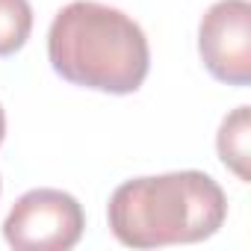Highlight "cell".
Segmentation results:
<instances>
[{"mask_svg":"<svg viewBox=\"0 0 251 251\" xmlns=\"http://www.w3.org/2000/svg\"><path fill=\"white\" fill-rule=\"evenodd\" d=\"M48 59L62 80L106 95L136 92L151 71L145 30L98 0H74L56 12L48 30Z\"/></svg>","mask_w":251,"mask_h":251,"instance_id":"obj_1","label":"cell"},{"mask_svg":"<svg viewBox=\"0 0 251 251\" xmlns=\"http://www.w3.org/2000/svg\"><path fill=\"white\" fill-rule=\"evenodd\" d=\"M227 216L222 186L195 169L124 180L106 207L109 230L121 245L160 248L210 239Z\"/></svg>","mask_w":251,"mask_h":251,"instance_id":"obj_2","label":"cell"},{"mask_svg":"<svg viewBox=\"0 0 251 251\" xmlns=\"http://www.w3.org/2000/svg\"><path fill=\"white\" fill-rule=\"evenodd\" d=\"M83 227L86 216L71 192L30 189L12 204L3 236L18 251H68L80 242Z\"/></svg>","mask_w":251,"mask_h":251,"instance_id":"obj_3","label":"cell"},{"mask_svg":"<svg viewBox=\"0 0 251 251\" xmlns=\"http://www.w3.org/2000/svg\"><path fill=\"white\" fill-rule=\"evenodd\" d=\"M198 53L204 68L227 86L251 83V3L219 0L198 24Z\"/></svg>","mask_w":251,"mask_h":251,"instance_id":"obj_4","label":"cell"},{"mask_svg":"<svg viewBox=\"0 0 251 251\" xmlns=\"http://www.w3.org/2000/svg\"><path fill=\"white\" fill-rule=\"evenodd\" d=\"M216 151L225 169H230L242 183H248V160H251V109L242 103L222 118L216 133Z\"/></svg>","mask_w":251,"mask_h":251,"instance_id":"obj_5","label":"cell"},{"mask_svg":"<svg viewBox=\"0 0 251 251\" xmlns=\"http://www.w3.org/2000/svg\"><path fill=\"white\" fill-rule=\"evenodd\" d=\"M33 33L30 0H0V56L18 53Z\"/></svg>","mask_w":251,"mask_h":251,"instance_id":"obj_6","label":"cell"},{"mask_svg":"<svg viewBox=\"0 0 251 251\" xmlns=\"http://www.w3.org/2000/svg\"><path fill=\"white\" fill-rule=\"evenodd\" d=\"M3 136H6V112L0 106V145H3Z\"/></svg>","mask_w":251,"mask_h":251,"instance_id":"obj_7","label":"cell"}]
</instances>
